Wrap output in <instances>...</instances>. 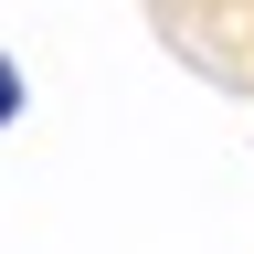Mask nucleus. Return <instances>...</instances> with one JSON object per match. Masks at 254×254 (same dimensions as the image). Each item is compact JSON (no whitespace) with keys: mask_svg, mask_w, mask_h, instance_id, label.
Wrapping results in <instances>:
<instances>
[{"mask_svg":"<svg viewBox=\"0 0 254 254\" xmlns=\"http://www.w3.org/2000/svg\"><path fill=\"white\" fill-rule=\"evenodd\" d=\"M11 117H21V64L0 53V127H11Z\"/></svg>","mask_w":254,"mask_h":254,"instance_id":"f257e3e1","label":"nucleus"}]
</instances>
